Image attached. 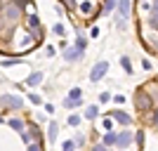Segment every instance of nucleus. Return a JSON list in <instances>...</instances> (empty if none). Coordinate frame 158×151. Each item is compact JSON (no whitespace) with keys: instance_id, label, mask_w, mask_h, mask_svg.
Masks as SVG:
<instances>
[{"instance_id":"f257e3e1","label":"nucleus","mask_w":158,"mask_h":151,"mask_svg":"<svg viewBox=\"0 0 158 151\" xmlns=\"http://www.w3.org/2000/svg\"><path fill=\"white\" fill-rule=\"evenodd\" d=\"M0 106H5V109H21L24 106V102H21V97H17V94H2L0 97Z\"/></svg>"},{"instance_id":"f03ea898","label":"nucleus","mask_w":158,"mask_h":151,"mask_svg":"<svg viewBox=\"0 0 158 151\" xmlns=\"http://www.w3.org/2000/svg\"><path fill=\"white\" fill-rule=\"evenodd\" d=\"M109 71V61H97V64L92 66V71H90V80H92V83H97V80H102L104 78V73Z\"/></svg>"},{"instance_id":"7ed1b4c3","label":"nucleus","mask_w":158,"mask_h":151,"mask_svg":"<svg viewBox=\"0 0 158 151\" xmlns=\"http://www.w3.org/2000/svg\"><path fill=\"white\" fill-rule=\"evenodd\" d=\"M135 104H137V109H142V111H149V109L153 106L151 94H146V92L139 90V92H137V97H135Z\"/></svg>"},{"instance_id":"20e7f679","label":"nucleus","mask_w":158,"mask_h":151,"mask_svg":"<svg viewBox=\"0 0 158 151\" xmlns=\"http://www.w3.org/2000/svg\"><path fill=\"white\" fill-rule=\"evenodd\" d=\"M19 17H21V7H17L14 2H10V5H5V19L7 21H19Z\"/></svg>"},{"instance_id":"39448f33","label":"nucleus","mask_w":158,"mask_h":151,"mask_svg":"<svg viewBox=\"0 0 158 151\" xmlns=\"http://www.w3.org/2000/svg\"><path fill=\"white\" fill-rule=\"evenodd\" d=\"M80 54H83V50H78V47H66L64 50V59L66 61H78Z\"/></svg>"},{"instance_id":"423d86ee","label":"nucleus","mask_w":158,"mask_h":151,"mask_svg":"<svg viewBox=\"0 0 158 151\" xmlns=\"http://www.w3.org/2000/svg\"><path fill=\"white\" fill-rule=\"evenodd\" d=\"M111 118L116 120V123H120V125H130L132 123V118L127 116L125 111H111Z\"/></svg>"},{"instance_id":"0eeeda50","label":"nucleus","mask_w":158,"mask_h":151,"mask_svg":"<svg viewBox=\"0 0 158 151\" xmlns=\"http://www.w3.org/2000/svg\"><path fill=\"white\" fill-rule=\"evenodd\" d=\"M130 142H132V135H130V132H118V135H116V144H118L120 149H125Z\"/></svg>"},{"instance_id":"6e6552de","label":"nucleus","mask_w":158,"mask_h":151,"mask_svg":"<svg viewBox=\"0 0 158 151\" xmlns=\"http://www.w3.org/2000/svg\"><path fill=\"white\" fill-rule=\"evenodd\" d=\"M43 83V73H31L26 78V85H40Z\"/></svg>"},{"instance_id":"1a4fd4ad","label":"nucleus","mask_w":158,"mask_h":151,"mask_svg":"<svg viewBox=\"0 0 158 151\" xmlns=\"http://www.w3.org/2000/svg\"><path fill=\"white\" fill-rule=\"evenodd\" d=\"M57 130H59V125H57V123H50V128H47V137H50V142L57 139Z\"/></svg>"},{"instance_id":"9d476101","label":"nucleus","mask_w":158,"mask_h":151,"mask_svg":"<svg viewBox=\"0 0 158 151\" xmlns=\"http://www.w3.org/2000/svg\"><path fill=\"white\" fill-rule=\"evenodd\" d=\"M10 128L17 130V132H24V123H21L19 118H10Z\"/></svg>"},{"instance_id":"9b49d317","label":"nucleus","mask_w":158,"mask_h":151,"mask_svg":"<svg viewBox=\"0 0 158 151\" xmlns=\"http://www.w3.org/2000/svg\"><path fill=\"white\" fill-rule=\"evenodd\" d=\"M78 10L83 14H90V12H92V2H90V0H83V2L78 5Z\"/></svg>"},{"instance_id":"f8f14e48","label":"nucleus","mask_w":158,"mask_h":151,"mask_svg":"<svg viewBox=\"0 0 158 151\" xmlns=\"http://www.w3.org/2000/svg\"><path fill=\"white\" fill-rule=\"evenodd\" d=\"M69 99H83V90H80V87H73V90H69Z\"/></svg>"},{"instance_id":"ddd939ff","label":"nucleus","mask_w":158,"mask_h":151,"mask_svg":"<svg viewBox=\"0 0 158 151\" xmlns=\"http://www.w3.org/2000/svg\"><path fill=\"white\" fill-rule=\"evenodd\" d=\"M111 144H116V135H113V132H106L104 135V146H111Z\"/></svg>"},{"instance_id":"4468645a","label":"nucleus","mask_w":158,"mask_h":151,"mask_svg":"<svg viewBox=\"0 0 158 151\" xmlns=\"http://www.w3.org/2000/svg\"><path fill=\"white\" fill-rule=\"evenodd\" d=\"M120 66L125 69V73H132V64H130V59H127V57H120Z\"/></svg>"},{"instance_id":"2eb2a0df","label":"nucleus","mask_w":158,"mask_h":151,"mask_svg":"<svg viewBox=\"0 0 158 151\" xmlns=\"http://www.w3.org/2000/svg\"><path fill=\"white\" fill-rule=\"evenodd\" d=\"M85 118H90V120L97 118V106H87L85 109Z\"/></svg>"},{"instance_id":"dca6fc26","label":"nucleus","mask_w":158,"mask_h":151,"mask_svg":"<svg viewBox=\"0 0 158 151\" xmlns=\"http://www.w3.org/2000/svg\"><path fill=\"white\" fill-rule=\"evenodd\" d=\"M80 102H83V99H69V97H66L64 99V106H66V109H73V106H78Z\"/></svg>"},{"instance_id":"f3484780","label":"nucleus","mask_w":158,"mask_h":151,"mask_svg":"<svg viewBox=\"0 0 158 151\" xmlns=\"http://www.w3.org/2000/svg\"><path fill=\"white\" fill-rule=\"evenodd\" d=\"M116 5H118V0H104V12H111Z\"/></svg>"},{"instance_id":"a211bd4d","label":"nucleus","mask_w":158,"mask_h":151,"mask_svg":"<svg viewBox=\"0 0 158 151\" xmlns=\"http://www.w3.org/2000/svg\"><path fill=\"white\" fill-rule=\"evenodd\" d=\"M28 26H31V28H38V26H40V19L35 17V14H31V17H28Z\"/></svg>"},{"instance_id":"6ab92c4d","label":"nucleus","mask_w":158,"mask_h":151,"mask_svg":"<svg viewBox=\"0 0 158 151\" xmlns=\"http://www.w3.org/2000/svg\"><path fill=\"white\" fill-rule=\"evenodd\" d=\"M28 135H31L33 139H38V137H40V132H38V128H35V125H31V128H28Z\"/></svg>"},{"instance_id":"aec40b11","label":"nucleus","mask_w":158,"mask_h":151,"mask_svg":"<svg viewBox=\"0 0 158 151\" xmlns=\"http://www.w3.org/2000/svg\"><path fill=\"white\" fill-rule=\"evenodd\" d=\"M99 102H102V104L111 102V94H109V92H102V94H99Z\"/></svg>"},{"instance_id":"412c9836","label":"nucleus","mask_w":158,"mask_h":151,"mask_svg":"<svg viewBox=\"0 0 158 151\" xmlns=\"http://www.w3.org/2000/svg\"><path fill=\"white\" fill-rule=\"evenodd\" d=\"M61 2H64L69 10H76V7H78V2H76V0H61Z\"/></svg>"},{"instance_id":"4be33fe9","label":"nucleus","mask_w":158,"mask_h":151,"mask_svg":"<svg viewBox=\"0 0 158 151\" xmlns=\"http://www.w3.org/2000/svg\"><path fill=\"white\" fill-rule=\"evenodd\" d=\"M78 123H80V116H76V113L69 116V125H78Z\"/></svg>"},{"instance_id":"5701e85b","label":"nucleus","mask_w":158,"mask_h":151,"mask_svg":"<svg viewBox=\"0 0 158 151\" xmlns=\"http://www.w3.org/2000/svg\"><path fill=\"white\" fill-rule=\"evenodd\" d=\"M73 146H76V142H64V146H61V151H73Z\"/></svg>"},{"instance_id":"b1692460","label":"nucleus","mask_w":158,"mask_h":151,"mask_svg":"<svg viewBox=\"0 0 158 151\" xmlns=\"http://www.w3.org/2000/svg\"><path fill=\"white\" fill-rule=\"evenodd\" d=\"M54 33H57V36H64V26H61V24H54V28H52Z\"/></svg>"},{"instance_id":"393cba45","label":"nucleus","mask_w":158,"mask_h":151,"mask_svg":"<svg viewBox=\"0 0 158 151\" xmlns=\"http://www.w3.org/2000/svg\"><path fill=\"white\" fill-rule=\"evenodd\" d=\"M28 151H43V146L38 142H33V144H28Z\"/></svg>"},{"instance_id":"a878e982","label":"nucleus","mask_w":158,"mask_h":151,"mask_svg":"<svg viewBox=\"0 0 158 151\" xmlns=\"http://www.w3.org/2000/svg\"><path fill=\"white\" fill-rule=\"evenodd\" d=\"M113 102H116V104H125V94H116Z\"/></svg>"},{"instance_id":"bb28decb","label":"nucleus","mask_w":158,"mask_h":151,"mask_svg":"<svg viewBox=\"0 0 158 151\" xmlns=\"http://www.w3.org/2000/svg\"><path fill=\"white\" fill-rule=\"evenodd\" d=\"M19 61L21 59H5V61H2V66H12V64H19Z\"/></svg>"},{"instance_id":"cd10ccee","label":"nucleus","mask_w":158,"mask_h":151,"mask_svg":"<svg viewBox=\"0 0 158 151\" xmlns=\"http://www.w3.org/2000/svg\"><path fill=\"white\" fill-rule=\"evenodd\" d=\"M139 142V144H144V132H137V137H135Z\"/></svg>"},{"instance_id":"c85d7f7f","label":"nucleus","mask_w":158,"mask_h":151,"mask_svg":"<svg viewBox=\"0 0 158 151\" xmlns=\"http://www.w3.org/2000/svg\"><path fill=\"white\" fill-rule=\"evenodd\" d=\"M21 139H24V142H26V144H28V142H31L33 137H31V135H26V132H21Z\"/></svg>"},{"instance_id":"c756f323","label":"nucleus","mask_w":158,"mask_h":151,"mask_svg":"<svg viewBox=\"0 0 158 151\" xmlns=\"http://www.w3.org/2000/svg\"><path fill=\"white\" fill-rule=\"evenodd\" d=\"M45 54H47V57H52V54H54V47H52V45H47V50H45Z\"/></svg>"},{"instance_id":"7c9ffc66","label":"nucleus","mask_w":158,"mask_h":151,"mask_svg":"<svg viewBox=\"0 0 158 151\" xmlns=\"http://www.w3.org/2000/svg\"><path fill=\"white\" fill-rule=\"evenodd\" d=\"M14 5H17V7H24V5H26V0H14Z\"/></svg>"},{"instance_id":"2f4dec72","label":"nucleus","mask_w":158,"mask_h":151,"mask_svg":"<svg viewBox=\"0 0 158 151\" xmlns=\"http://www.w3.org/2000/svg\"><path fill=\"white\" fill-rule=\"evenodd\" d=\"M92 151H106V149H104V144H97V146H94Z\"/></svg>"},{"instance_id":"473e14b6","label":"nucleus","mask_w":158,"mask_h":151,"mask_svg":"<svg viewBox=\"0 0 158 151\" xmlns=\"http://www.w3.org/2000/svg\"><path fill=\"white\" fill-rule=\"evenodd\" d=\"M151 120H153V125H158V111H153V118Z\"/></svg>"},{"instance_id":"72a5a7b5","label":"nucleus","mask_w":158,"mask_h":151,"mask_svg":"<svg viewBox=\"0 0 158 151\" xmlns=\"http://www.w3.org/2000/svg\"><path fill=\"white\" fill-rule=\"evenodd\" d=\"M0 123H2V118H0Z\"/></svg>"}]
</instances>
